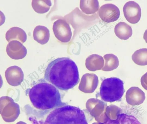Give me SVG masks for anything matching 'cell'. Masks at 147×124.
<instances>
[{"label":"cell","mask_w":147,"mask_h":124,"mask_svg":"<svg viewBox=\"0 0 147 124\" xmlns=\"http://www.w3.org/2000/svg\"><path fill=\"white\" fill-rule=\"evenodd\" d=\"M45 79L61 90L71 89L80 81L78 67L71 59L57 58L50 62L45 72Z\"/></svg>","instance_id":"6da1fadb"},{"label":"cell","mask_w":147,"mask_h":124,"mask_svg":"<svg viewBox=\"0 0 147 124\" xmlns=\"http://www.w3.org/2000/svg\"><path fill=\"white\" fill-rule=\"evenodd\" d=\"M28 95L33 106L43 113L66 105L62 102L58 89L53 85L41 79L29 90Z\"/></svg>","instance_id":"7a4b0ae2"},{"label":"cell","mask_w":147,"mask_h":124,"mask_svg":"<svg viewBox=\"0 0 147 124\" xmlns=\"http://www.w3.org/2000/svg\"><path fill=\"white\" fill-rule=\"evenodd\" d=\"M50 111L43 124H88L84 112L77 107L65 105Z\"/></svg>","instance_id":"3957f363"},{"label":"cell","mask_w":147,"mask_h":124,"mask_svg":"<svg viewBox=\"0 0 147 124\" xmlns=\"http://www.w3.org/2000/svg\"><path fill=\"white\" fill-rule=\"evenodd\" d=\"M123 81L120 79L112 77L104 79L100 89L101 99L107 102L119 101L125 91Z\"/></svg>","instance_id":"277c9868"},{"label":"cell","mask_w":147,"mask_h":124,"mask_svg":"<svg viewBox=\"0 0 147 124\" xmlns=\"http://www.w3.org/2000/svg\"><path fill=\"white\" fill-rule=\"evenodd\" d=\"M53 30L56 37L63 43H67L71 39L72 34L69 25L65 20L59 19L53 23Z\"/></svg>","instance_id":"5b68a950"},{"label":"cell","mask_w":147,"mask_h":124,"mask_svg":"<svg viewBox=\"0 0 147 124\" xmlns=\"http://www.w3.org/2000/svg\"><path fill=\"white\" fill-rule=\"evenodd\" d=\"M123 14L127 20L131 24H136L140 21L141 10L139 4L133 1L127 2L123 8Z\"/></svg>","instance_id":"8992f818"},{"label":"cell","mask_w":147,"mask_h":124,"mask_svg":"<svg viewBox=\"0 0 147 124\" xmlns=\"http://www.w3.org/2000/svg\"><path fill=\"white\" fill-rule=\"evenodd\" d=\"M98 14L102 20L109 23L117 21L119 17L120 12L119 8L115 5L107 3L100 7Z\"/></svg>","instance_id":"52a82bcc"},{"label":"cell","mask_w":147,"mask_h":124,"mask_svg":"<svg viewBox=\"0 0 147 124\" xmlns=\"http://www.w3.org/2000/svg\"><path fill=\"white\" fill-rule=\"evenodd\" d=\"M8 55L14 59H22L26 56L27 50L19 41L13 40L10 41L6 47Z\"/></svg>","instance_id":"ba28073f"},{"label":"cell","mask_w":147,"mask_h":124,"mask_svg":"<svg viewBox=\"0 0 147 124\" xmlns=\"http://www.w3.org/2000/svg\"><path fill=\"white\" fill-rule=\"evenodd\" d=\"M125 97L127 103L132 106L138 105L142 104L145 99L144 92L136 87L130 88L126 93Z\"/></svg>","instance_id":"9c48e42d"},{"label":"cell","mask_w":147,"mask_h":124,"mask_svg":"<svg viewBox=\"0 0 147 124\" xmlns=\"http://www.w3.org/2000/svg\"><path fill=\"white\" fill-rule=\"evenodd\" d=\"M5 38L8 42L13 40H18L23 43L27 40V35L23 29L14 27L7 31L5 34Z\"/></svg>","instance_id":"30bf717a"},{"label":"cell","mask_w":147,"mask_h":124,"mask_svg":"<svg viewBox=\"0 0 147 124\" xmlns=\"http://www.w3.org/2000/svg\"><path fill=\"white\" fill-rule=\"evenodd\" d=\"M50 36L49 30L44 26L38 25L34 29V39L41 44L44 45L47 43L49 41Z\"/></svg>","instance_id":"8fae6325"},{"label":"cell","mask_w":147,"mask_h":124,"mask_svg":"<svg viewBox=\"0 0 147 124\" xmlns=\"http://www.w3.org/2000/svg\"><path fill=\"white\" fill-rule=\"evenodd\" d=\"M104 124H141L135 117L124 113L118 114L113 119H109Z\"/></svg>","instance_id":"7c38bea8"},{"label":"cell","mask_w":147,"mask_h":124,"mask_svg":"<svg viewBox=\"0 0 147 124\" xmlns=\"http://www.w3.org/2000/svg\"><path fill=\"white\" fill-rule=\"evenodd\" d=\"M114 32L116 36L121 40L127 39L132 34L131 27L127 23L122 22L119 23L115 25Z\"/></svg>","instance_id":"4fadbf2b"},{"label":"cell","mask_w":147,"mask_h":124,"mask_svg":"<svg viewBox=\"0 0 147 124\" xmlns=\"http://www.w3.org/2000/svg\"><path fill=\"white\" fill-rule=\"evenodd\" d=\"M99 7V2L97 0L80 1V8L83 12L87 15L95 13Z\"/></svg>","instance_id":"5bb4252c"},{"label":"cell","mask_w":147,"mask_h":124,"mask_svg":"<svg viewBox=\"0 0 147 124\" xmlns=\"http://www.w3.org/2000/svg\"><path fill=\"white\" fill-rule=\"evenodd\" d=\"M50 0H33L32 6L34 11L38 13H44L47 12L51 6Z\"/></svg>","instance_id":"9a60e30c"},{"label":"cell","mask_w":147,"mask_h":124,"mask_svg":"<svg viewBox=\"0 0 147 124\" xmlns=\"http://www.w3.org/2000/svg\"><path fill=\"white\" fill-rule=\"evenodd\" d=\"M134 63L139 65H147V49L142 48L136 51L132 55Z\"/></svg>","instance_id":"2e32d148"},{"label":"cell","mask_w":147,"mask_h":124,"mask_svg":"<svg viewBox=\"0 0 147 124\" xmlns=\"http://www.w3.org/2000/svg\"><path fill=\"white\" fill-rule=\"evenodd\" d=\"M140 82L142 87L147 90V72L142 76Z\"/></svg>","instance_id":"e0dca14e"},{"label":"cell","mask_w":147,"mask_h":124,"mask_svg":"<svg viewBox=\"0 0 147 124\" xmlns=\"http://www.w3.org/2000/svg\"><path fill=\"white\" fill-rule=\"evenodd\" d=\"M143 38L147 43V29L145 31L143 35Z\"/></svg>","instance_id":"ac0fdd59"}]
</instances>
